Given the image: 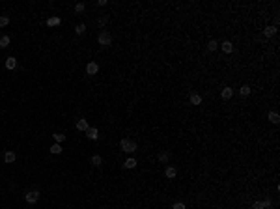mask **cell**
<instances>
[{
	"label": "cell",
	"instance_id": "484cf974",
	"mask_svg": "<svg viewBox=\"0 0 280 209\" xmlns=\"http://www.w3.org/2000/svg\"><path fill=\"white\" fill-rule=\"evenodd\" d=\"M252 209H265V205H263V202H254Z\"/></svg>",
	"mask_w": 280,
	"mask_h": 209
},
{
	"label": "cell",
	"instance_id": "277c9868",
	"mask_svg": "<svg viewBox=\"0 0 280 209\" xmlns=\"http://www.w3.org/2000/svg\"><path fill=\"white\" fill-rule=\"evenodd\" d=\"M97 71H99V65H97L95 62H90V64L86 65V73L88 75H97Z\"/></svg>",
	"mask_w": 280,
	"mask_h": 209
},
{
	"label": "cell",
	"instance_id": "603a6c76",
	"mask_svg": "<svg viewBox=\"0 0 280 209\" xmlns=\"http://www.w3.org/2000/svg\"><path fill=\"white\" fill-rule=\"evenodd\" d=\"M84 8H86V6H84L82 2H79V4H75V11H77V13H82V11H84Z\"/></svg>",
	"mask_w": 280,
	"mask_h": 209
},
{
	"label": "cell",
	"instance_id": "9a60e30c",
	"mask_svg": "<svg viewBox=\"0 0 280 209\" xmlns=\"http://www.w3.org/2000/svg\"><path fill=\"white\" fill-rule=\"evenodd\" d=\"M47 24L49 26H58L60 24V17H51V19L47 21Z\"/></svg>",
	"mask_w": 280,
	"mask_h": 209
},
{
	"label": "cell",
	"instance_id": "d4e9b609",
	"mask_svg": "<svg viewBox=\"0 0 280 209\" xmlns=\"http://www.w3.org/2000/svg\"><path fill=\"white\" fill-rule=\"evenodd\" d=\"M217 47H219V43H217V41H209V43H207V49H209V51H215Z\"/></svg>",
	"mask_w": 280,
	"mask_h": 209
},
{
	"label": "cell",
	"instance_id": "f546056e",
	"mask_svg": "<svg viewBox=\"0 0 280 209\" xmlns=\"http://www.w3.org/2000/svg\"><path fill=\"white\" fill-rule=\"evenodd\" d=\"M263 205H265V207H271V198H265V200H263Z\"/></svg>",
	"mask_w": 280,
	"mask_h": 209
},
{
	"label": "cell",
	"instance_id": "f1b7e54d",
	"mask_svg": "<svg viewBox=\"0 0 280 209\" xmlns=\"http://www.w3.org/2000/svg\"><path fill=\"white\" fill-rule=\"evenodd\" d=\"M107 21H108V19H107V17H101V19H99V21H97V24H99V26H103V24H105V23H107Z\"/></svg>",
	"mask_w": 280,
	"mask_h": 209
},
{
	"label": "cell",
	"instance_id": "7a4b0ae2",
	"mask_svg": "<svg viewBox=\"0 0 280 209\" xmlns=\"http://www.w3.org/2000/svg\"><path fill=\"white\" fill-rule=\"evenodd\" d=\"M112 43V36L108 32H101L99 34V45H103V47H108Z\"/></svg>",
	"mask_w": 280,
	"mask_h": 209
},
{
	"label": "cell",
	"instance_id": "8992f818",
	"mask_svg": "<svg viewBox=\"0 0 280 209\" xmlns=\"http://www.w3.org/2000/svg\"><path fill=\"white\" fill-rule=\"evenodd\" d=\"M86 135H88V138H90V140H97V136H99V131H97L95 127H88Z\"/></svg>",
	"mask_w": 280,
	"mask_h": 209
},
{
	"label": "cell",
	"instance_id": "4316f807",
	"mask_svg": "<svg viewBox=\"0 0 280 209\" xmlns=\"http://www.w3.org/2000/svg\"><path fill=\"white\" fill-rule=\"evenodd\" d=\"M168 157H170L168 153H161V155H159V161H161V163H166V161H168Z\"/></svg>",
	"mask_w": 280,
	"mask_h": 209
},
{
	"label": "cell",
	"instance_id": "9c48e42d",
	"mask_svg": "<svg viewBox=\"0 0 280 209\" xmlns=\"http://www.w3.org/2000/svg\"><path fill=\"white\" fill-rule=\"evenodd\" d=\"M220 95H222V99H230V97H232V95H234V90H232V88H228V86H226V88H224V90H222V92H220Z\"/></svg>",
	"mask_w": 280,
	"mask_h": 209
},
{
	"label": "cell",
	"instance_id": "2e32d148",
	"mask_svg": "<svg viewBox=\"0 0 280 209\" xmlns=\"http://www.w3.org/2000/svg\"><path fill=\"white\" fill-rule=\"evenodd\" d=\"M269 120H271V123H275V125H276V123L280 121V118H278L276 112H269Z\"/></svg>",
	"mask_w": 280,
	"mask_h": 209
},
{
	"label": "cell",
	"instance_id": "5bb4252c",
	"mask_svg": "<svg viewBox=\"0 0 280 209\" xmlns=\"http://www.w3.org/2000/svg\"><path fill=\"white\" fill-rule=\"evenodd\" d=\"M200 103H202V97L198 93H192L191 95V104H200Z\"/></svg>",
	"mask_w": 280,
	"mask_h": 209
},
{
	"label": "cell",
	"instance_id": "ba28073f",
	"mask_svg": "<svg viewBox=\"0 0 280 209\" xmlns=\"http://www.w3.org/2000/svg\"><path fill=\"white\" fill-rule=\"evenodd\" d=\"M6 67H8V69H15V67H17V60L13 58V56L6 58Z\"/></svg>",
	"mask_w": 280,
	"mask_h": 209
},
{
	"label": "cell",
	"instance_id": "e0dca14e",
	"mask_svg": "<svg viewBox=\"0 0 280 209\" xmlns=\"http://www.w3.org/2000/svg\"><path fill=\"white\" fill-rule=\"evenodd\" d=\"M101 163H103L101 155H94V157H92V164H94V166H101Z\"/></svg>",
	"mask_w": 280,
	"mask_h": 209
},
{
	"label": "cell",
	"instance_id": "7c38bea8",
	"mask_svg": "<svg viewBox=\"0 0 280 209\" xmlns=\"http://www.w3.org/2000/svg\"><path fill=\"white\" fill-rule=\"evenodd\" d=\"M220 47H222V51H224V52H232V51H234V45L230 43V41H224Z\"/></svg>",
	"mask_w": 280,
	"mask_h": 209
},
{
	"label": "cell",
	"instance_id": "cb8c5ba5",
	"mask_svg": "<svg viewBox=\"0 0 280 209\" xmlns=\"http://www.w3.org/2000/svg\"><path fill=\"white\" fill-rule=\"evenodd\" d=\"M8 24H10V19L6 17V15H2V17H0V26H8Z\"/></svg>",
	"mask_w": 280,
	"mask_h": 209
},
{
	"label": "cell",
	"instance_id": "44dd1931",
	"mask_svg": "<svg viewBox=\"0 0 280 209\" xmlns=\"http://www.w3.org/2000/svg\"><path fill=\"white\" fill-rule=\"evenodd\" d=\"M75 32L79 34V36H82V34L86 32V24H79V26H77V28H75Z\"/></svg>",
	"mask_w": 280,
	"mask_h": 209
},
{
	"label": "cell",
	"instance_id": "7402d4cb",
	"mask_svg": "<svg viewBox=\"0 0 280 209\" xmlns=\"http://www.w3.org/2000/svg\"><path fill=\"white\" fill-rule=\"evenodd\" d=\"M239 93H241L243 97H247V95H250V88H248V86H243V88L239 90Z\"/></svg>",
	"mask_w": 280,
	"mask_h": 209
},
{
	"label": "cell",
	"instance_id": "ffe728a7",
	"mask_svg": "<svg viewBox=\"0 0 280 209\" xmlns=\"http://www.w3.org/2000/svg\"><path fill=\"white\" fill-rule=\"evenodd\" d=\"M51 153H54V155H58V153H62V146H60V144H54L52 148H51Z\"/></svg>",
	"mask_w": 280,
	"mask_h": 209
},
{
	"label": "cell",
	"instance_id": "d6986e66",
	"mask_svg": "<svg viewBox=\"0 0 280 209\" xmlns=\"http://www.w3.org/2000/svg\"><path fill=\"white\" fill-rule=\"evenodd\" d=\"M54 140H56V144L64 142V140H66V135H62V133H54Z\"/></svg>",
	"mask_w": 280,
	"mask_h": 209
},
{
	"label": "cell",
	"instance_id": "30bf717a",
	"mask_svg": "<svg viewBox=\"0 0 280 209\" xmlns=\"http://www.w3.org/2000/svg\"><path fill=\"white\" fill-rule=\"evenodd\" d=\"M263 34H265V38H273L276 34V26H267V28L263 30Z\"/></svg>",
	"mask_w": 280,
	"mask_h": 209
},
{
	"label": "cell",
	"instance_id": "52a82bcc",
	"mask_svg": "<svg viewBox=\"0 0 280 209\" xmlns=\"http://www.w3.org/2000/svg\"><path fill=\"white\" fill-rule=\"evenodd\" d=\"M77 129L79 131H88V121L84 120V118H80V120L77 121Z\"/></svg>",
	"mask_w": 280,
	"mask_h": 209
},
{
	"label": "cell",
	"instance_id": "4fadbf2b",
	"mask_svg": "<svg viewBox=\"0 0 280 209\" xmlns=\"http://www.w3.org/2000/svg\"><path fill=\"white\" fill-rule=\"evenodd\" d=\"M10 45V36H2L0 38V49H6Z\"/></svg>",
	"mask_w": 280,
	"mask_h": 209
},
{
	"label": "cell",
	"instance_id": "ac0fdd59",
	"mask_svg": "<svg viewBox=\"0 0 280 209\" xmlns=\"http://www.w3.org/2000/svg\"><path fill=\"white\" fill-rule=\"evenodd\" d=\"M123 166H125V168H135V166H136V161H135V159H127Z\"/></svg>",
	"mask_w": 280,
	"mask_h": 209
},
{
	"label": "cell",
	"instance_id": "6da1fadb",
	"mask_svg": "<svg viewBox=\"0 0 280 209\" xmlns=\"http://www.w3.org/2000/svg\"><path fill=\"white\" fill-rule=\"evenodd\" d=\"M120 148L123 151H127V153H133V151H136V144L133 140H129V138H122L120 140Z\"/></svg>",
	"mask_w": 280,
	"mask_h": 209
},
{
	"label": "cell",
	"instance_id": "5b68a950",
	"mask_svg": "<svg viewBox=\"0 0 280 209\" xmlns=\"http://www.w3.org/2000/svg\"><path fill=\"white\" fill-rule=\"evenodd\" d=\"M164 176L168 177V179H174L178 176V170L174 168V166H166V170H164Z\"/></svg>",
	"mask_w": 280,
	"mask_h": 209
},
{
	"label": "cell",
	"instance_id": "4dcf8cb0",
	"mask_svg": "<svg viewBox=\"0 0 280 209\" xmlns=\"http://www.w3.org/2000/svg\"><path fill=\"white\" fill-rule=\"evenodd\" d=\"M97 6H107V0H97Z\"/></svg>",
	"mask_w": 280,
	"mask_h": 209
},
{
	"label": "cell",
	"instance_id": "83f0119b",
	"mask_svg": "<svg viewBox=\"0 0 280 209\" xmlns=\"http://www.w3.org/2000/svg\"><path fill=\"white\" fill-rule=\"evenodd\" d=\"M172 209H185V204H181V202H176V204L172 205Z\"/></svg>",
	"mask_w": 280,
	"mask_h": 209
},
{
	"label": "cell",
	"instance_id": "3957f363",
	"mask_svg": "<svg viewBox=\"0 0 280 209\" xmlns=\"http://www.w3.org/2000/svg\"><path fill=\"white\" fill-rule=\"evenodd\" d=\"M24 198H26L28 204H36V202L39 200V192H38V191H28Z\"/></svg>",
	"mask_w": 280,
	"mask_h": 209
},
{
	"label": "cell",
	"instance_id": "8fae6325",
	"mask_svg": "<svg viewBox=\"0 0 280 209\" xmlns=\"http://www.w3.org/2000/svg\"><path fill=\"white\" fill-rule=\"evenodd\" d=\"M4 161H6V163H13V161H15V153H13V151H6Z\"/></svg>",
	"mask_w": 280,
	"mask_h": 209
}]
</instances>
